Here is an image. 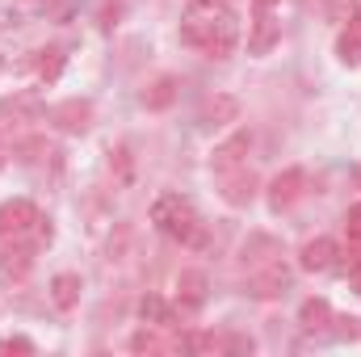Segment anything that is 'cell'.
Returning <instances> with one entry per match:
<instances>
[{
  "label": "cell",
  "mask_w": 361,
  "mask_h": 357,
  "mask_svg": "<svg viewBox=\"0 0 361 357\" xmlns=\"http://www.w3.org/2000/svg\"><path fill=\"white\" fill-rule=\"evenodd\" d=\"M197 4H202V8L180 21V42H185V47H197V51L210 55V59H227V55L235 51V38H240L235 17H231L227 4H219V0H197Z\"/></svg>",
  "instance_id": "1"
},
{
  "label": "cell",
  "mask_w": 361,
  "mask_h": 357,
  "mask_svg": "<svg viewBox=\"0 0 361 357\" xmlns=\"http://www.w3.org/2000/svg\"><path fill=\"white\" fill-rule=\"evenodd\" d=\"M152 223H156L169 240L185 244V248H197V244H202V214H197V206H193L189 198H180V193H164V198L152 206Z\"/></svg>",
  "instance_id": "2"
},
{
  "label": "cell",
  "mask_w": 361,
  "mask_h": 357,
  "mask_svg": "<svg viewBox=\"0 0 361 357\" xmlns=\"http://www.w3.org/2000/svg\"><path fill=\"white\" fill-rule=\"evenodd\" d=\"M38 206L34 202H25V198H13V202H4L0 206V244L4 240H30L34 236V227H38Z\"/></svg>",
  "instance_id": "3"
},
{
  "label": "cell",
  "mask_w": 361,
  "mask_h": 357,
  "mask_svg": "<svg viewBox=\"0 0 361 357\" xmlns=\"http://www.w3.org/2000/svg\"><path fill=\"white\" fill-rule=\"evenodd\" d=\"M248 152H252V131L240 126V131H231V135L210 152V169H214V173H231V169H240V164L248 160Z\"/></svg>",
  "instance_id": "4"
},
{
  "label": "cell",
  "mask_w": 361,
  "mask_h": 357,
  "mask_svg": "<svg viewBox=\"0 0 361 357\" xmlns=\"http://www.w3.org/2000/svg\"><path fill=\"white\" fill-rule=\"evenodd\" d=\"M290 282H294V269L286 265V261H269V265L252 269V277H248V294H257V298H273V294H286Z\"/></svg>",
  "instance_id": "5"
},
{
  "label": "cell",
  "mask_w": 361,
  "mask_h": 357,
  "mask_svg": "<svg viewBox=\"0 0 361 357\" xmlns=\"http://www.w3.org/2000/svg\"><path fill=\"white\" fill-rule=\"evenodd\" d=\"M206 307V273L202 269H185L177 277V311L180 320H189V315H197Z\"/></svg>",
  "instance_id": "6"
},
{
  "label": "cell",
  "mask_w": 361,
  "mask_h": 357,
  "mask_svg": "<svg viewBox=\"0 0 361 357\" xmlns=\"http://www.w3.org/2000/svg\"><path fill=\"white\" fill-rule=\"evenodd\" d=\"M336 257H341V244L328 240V236H315V240L302 244L298 265L307 269V273H328V269H336Z\"/></svg>",
  "instance_id": "7"
},
{
  "label": "cell",
  "mask_w": 361,
  "mask_h": 357,
  "mask_svg": "<svg viewBox=\"0 0 361 357\" xmlns=\"http://www.w3.org/2000/svg\"><path fill=\"white\" fill-rule=\"evenodd\" d=\"M30 269H34V248L25 240H4V248H0V277L4 282H25Z\"/></svg>",
  "instance_id": "8"
},
{
  "label": "cell",
  "mask_w": 361,
  "mask_h": 357,
  "mask_svg": "<svg viewBox=\"0 0 361 357\" xmlns=\"http://www.w3.org/2000/svg\"><path fill=\"white\" fill-rule=\"evenodd\" d=\"M302 185H307V173L302 169H281L277 177L269 181V206L273 210H286L302 198Z\"/></svg>",
  "instance_id": "9"
},
{
  "label": "cell",
  "mask_w": 361,
  "mask_h": 357,
  "mask_svg": "<svg viewBox=\"0 0 361 357\" xmlns=\"http://www.w3.org/2000/svg\"><path fill=\"white\" fill-rule=\"evenodd\" d=\"M219 181H223V202L227 206H248L252 198H257V177L240 164V169H231V173H219Z\"/></svg>",
  "instance_id": "10"
},
{
  "label": "cell",
  "mask_w": 361,
  "mask_h": 357,
  "mask_svg": "<svg viewBox=\"0 0 361 357\" xmlns=\"http://www.w3.org/2000/svg\"><path fill=\"white\" fill-rule=\"evenodd\" d=\"M89 118H92V105L89 101H80V97H72V101H63V105L51 109V122H55L59 131H68V135L89 131Z\"/></svg>",
  "instance_id": "11"
},
{
  "label": "cell",
  "mask_w": 361,
  "mask_h": 357,
  "mask_svg": "<svg viewBox=\"0 0 361 357\" xmlns=\"http://www.w3.org/2000/svg\"><path fill=\"white\" fill-rule=\"evenodd\" d=\"M277 38H281L277 17H273V13H261V17L252 21V30H248V55H269L273 47H277Z\"/></svg>",
  "instance_id": "12"
},
{
  "label": "cell",
  "mask_w": 361,
  "mask_h": 357,
  "mask_svg": "<svg viewBox=\"0 0 361 357\" xmlns=\"http://www.w3.org/2000/svg\"><path fill=\"white\" fill-rule=\"evenodd\" d=\"M277 257H281V244L273 236H248V244L240 248V261L248 269H261V265H269V261H277Z\"/></svg>",
  "instance_id": "13"
},
{
  "label": "cell",
  "mask_w": 361,
  "mask_h": 357,
  "mask_svg": "<svg viewBox=\"0 0 361 357\" xmlns=\"http://www.w3.org/2000/svg\"><path fill=\"white\" fill-rule=\"evenodd\" d=\"M80 273H55L51 277V303L59 307V311H72L76 303H80Z\"/></svg>",
  "instance_id": "14"
},
{
  "label": "cell",
  "mask_w": 361,
  "mask_h": 357,
  "mask_svg": "<svg viewBox=\"0 0 361 357\" xmlns=\"http://www.w3.org/2000/svg\"><path fill=\"white\" fill-rule=\"evenodd\" d=\"M298 324H302V332H328V324H332V303H328V298H307V303L298 307Z\"/></svg>",
  "instance_id": "15"
},
{
  "label": "cell",
  "mask_w": 361,
  "mask_h": 357,
  "mask_svg": "<svg viewBox=\"0 0 361 357\" xmlns=\"http://www.w3.org/2000/svg\"><path fill=\"white\" fill-rule=\"evenodd\" d=\"M139 101H143V109H169L177 101V76H156L147 89L139 92Z\"/></svg>",
  "instance_id": "16"
},
{
  "label": "cell",
  "mask_w": 361,
  "mask_h": 357,
  "mask_svg": "<svg viewBox=\"0 0 361 357\" xmlns=\"http://www.w3.org/2000/svg\"><path fill=\"white\" fill-rule=\"evenodd\" d=\"M30 68L38 72V80H42V85H51V80H59V72H63V51H59V47H47V51H34V59H30Z\"/></svg>",
  "instance_id": "17"
},
{
  "label": "cell",
  "mask_w": 361,
  "mask_h": 357,
  "mask_svg": "<svg viewBox=\"0 0 361 357\" xmlns=\"http://www.w3.org/2000/svg\"><path fill=\"white\" fill-rule=\"evenodd\" d=\"M231 118H240V101H235V97H214V101H206V109H202V122H206V126H227Z\"/></svg>",
  "instance_id": "18"
},
{
  "label": "cell",
  "mask_w": 361,
  "mask_h": 357,
  "mask_svg": "<svg viewBox=\"0 0 361 357\" xmlns=\"http://www.w3.org/2000/svg\"><path fill=\"white\" fill-rule=\"evenodd\" d=\"M139 320L143 324H156V328H173V311L160 294H143L139 298Z\"/></svg>",
  "instance_id": "19"
},
{
  "label": "cell",
  "mask_w": 361,
  "mask_h": 357,
  "mask_svg": "<svg viewBox=\"0 0 361 357\" xmlns=\"http://www.w3.org/2000/svg\"><path fill=\"white\" fill-rule=\"evenodd\" d=\"M336 55L345 68H361V30L357 25H345L341 38H336Z\"/></svg>",
  "instance_id": "20"
},
{
  "label": "cell",
  "mask_w": 361,
  "mask_h": 357,
  "mask_svg": "<svg viewBox=\"0 0 361 357\" xmlns=\"http://www.w3.org/2000/svg\"><path fill=\"white\" fill-rule=\"evenodd\" d=\"M180 349H193V353H223V337H214V332H193V337L180 341Z\"/></svg>",
  "instance_id": "21"
},
{
  "label": "cell",
  "mask_w": 361,
  "mask_h": 357,
  "mask_svg": "<svg viewBox=\"0 0 361 357\" xmlns=\"http://www.w3.org/2000/svg\"><path fill=\"white\" fill-rule=\"evenodd\" d=\"M130 349H135V353H160V349H164V341H160L156 324H147L143 332H135V337H130Z\"/></svg>",
  "instance_id": "22"
},
{
  "label": "cell",
  "mask_w": 361,
  "mask_h": 357,
  "mask_svg": "<svg viewBox=\"0 0 361 357\" xmlns=\"http://www.w3.org/2000/svg\"><path fill=\"white\" fill-rule=\"evenodd\" d=\"M332 324H336V328H332V332H336V341H357V337H361V320H357V315H341V320L332 315Z\"/></svg>",
  "instance_id": "23"
},
{
  "label": "cell",
  "mask_w": 361,
  "mask_h": 357,
  "mask_svg": "<svg viewBox=\"0 0 361 357\" xmlns=\"http://www.w3.org/2000/svg\"><path fill=\"white\" fill-rule=\"evenodd\" d=\"M0 109H4V114H38V101H34V97H4Z\"/></svg>",
  "instance_id": "24"
},
{
  "label": "cell",
  "mask_w": 361,
  "mask_h": 357,
  "mask_svg": "<svg viewBox=\"0 0 361 357\" xmlns=\"http://www.w3.org/2000/svg\"><path fill=\"white\" fill-rule=\"evenodd\" d=\"M345 236H349L353 244H361V202L349 206V214H345Z\"/></svg>",
  "instance_id": "25"
},
{
  "label": "cell",
  "mask_w": 361,
  "mask_h": 357,
  "mask_svg": "<svg viewBox=\"0 0 361 357\" xmlns=\"http://www.w3.org/2000/svg\"><path fill=\"white\" fill-rule=\"evenodd\" d=\"M0 353H34V341H25V337H8V341H0Z\"/></svg>",
  "instance_id": "26"
},
{
  "label": "cell",
  "mask_w": 361,
  "mask_h": 357,
  "mask_svg": "<svg viewBox=\"0 0 361 357\" xmlns=\"http://www.w3.org/2000/svg\"><path fill=\"white\" fill-rule=\"evenodd\" d=\"M357 265H361V248H349V253H341V257H336V269H341L345 277H349Z\"/></svg>",
  "instance_id": "27"
},
{
  "label": "cell",
  "mask_w": 361,
  "mask_h": 357,
  "mask_svg": "<svg viewBox=\"0 0 361 357\" xmlns=\"http://www.w3.org/2000/svg\"><path fill=\"white\" fill-rule=\"evenodd\" d=\"M223 349H231V353H252L257 345H252V337H227Z\"/></svg>",
  "instance_id": "28"
},
{
  "label": "cell",
  "mask_w": 361,
  "mask_h": 357,
  "mask_svg": "<svg viewBox=\"0 0 361 357\" xmlns=\"http://www.w3.org/2000/svg\"><path fill=\"white\" fill-rule=\"evenodd\" d=\"M273 8H277V0H252V13H257V17H261V13H273Z\"/></svg>",
  "instance_id": "29"
},
{
  "label": "cell",
  "mask_w": 361,
  "mask_h": 357,
  "mask_svg": "<svg viewBox=\"0 0 361 357\" xmlns=\"http://www.w3.org/2000/svg\"><path fill=\"white\" fill-rule=\"evenodd\" d=\"M349 286H353V290H357V294H361V265L353 269V273H349Z\"/></svg>",
  "instance_id": "30"
},
{
  "label": "cell",
  "mask_w": 361,
  "mask_h": 357,
  "mask_svg": "<svg viewBox=\"0 0 361 357\" xmlns=\"http://www.w3.org/2000/svg\"><path fill=\"white\" fill-rule=\"evenodd\" d=\"M353 181H357V185H361V169H357V173H353Z\"/></svg>",
  "instance_id": "31"
}]
</instances>
